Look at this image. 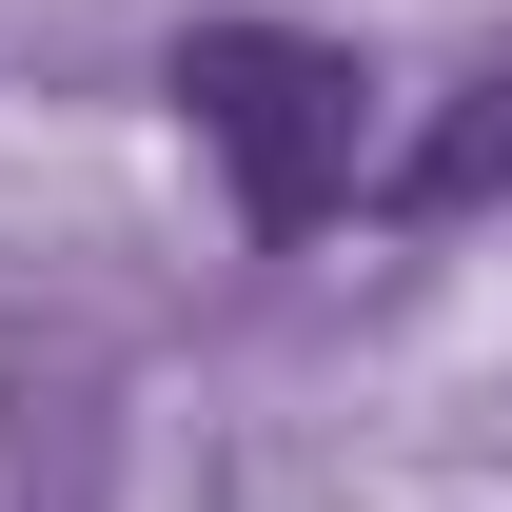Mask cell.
Here are the masks:
<instances>
[{
    "mask_svg": "<svg viewBox=\"0 0 512 512\" xmlns=\"http://www.w3.org/2000/svg\"><path fill=\"white\" fill-rule=\"evenodd\" d=\"M178 119L237 158L256 237H316L335 197L375 178V60L355 40H296V20H197L178 40Z\"/></svg>",
    "mask_w": 512,
    "mask_h": 512,
    "instance_id": "obj_1",
    "label": "cell"
},
{
    "mask_svg": "<svg viewBox=\"0 0 512 512\" xmlns=\"http://www.w3.org/2000/svg\"><path fill=\"white\" fill-rule=\"evenodd\" d=\"M394 217H434V237H453V217H512V40L453 79L434 119H414V158H394Z\"/></svg>",
    "mask_w": 512,
    "mask_h": 512,
    "instance_id": "obj_2",
    "label": "cell"
}]
</instances>
